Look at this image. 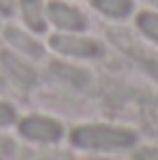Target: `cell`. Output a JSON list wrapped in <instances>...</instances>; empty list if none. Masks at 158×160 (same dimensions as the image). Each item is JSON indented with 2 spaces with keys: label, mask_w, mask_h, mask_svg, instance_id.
Returning <instances> with one entry per match:
<instances>
[{
  "label": "cell",
  "mask_w": 158,
  "mask_h": 160,
  "mask_svg": "<svg viewBox=\"0 0 158 160\" xmlns=\"http://www.w3.org/2000/svg\"><path fill=\"white\" fill-rule=\"evenodd\" d=\"M14 107L12 104H7V102H0V128H3V125H9L14 121Z\"/></svg>",
  "instance_id": "11"
},
{
  "label": "cell",
  "mask_w": 158,
  "mask_h": 160,
  "mask_svg": "<svg viewBox=\"0 0 158 160\" xmlns=\"http://www.w3.org/2000/svg\"><path fill=\"white\" fill-rule=\"evenodd\" d=\"M135 160H158V148H142Z\"/></svg>",
  "instance_id": "12"
},
{
  "label": "cell",
  "mask_w": 158,
  "mask_h": 160,
  "mask_svg": "<svg viewBox=\"0 0 158 160\" xmlns=\"http://www.w3.org/2000/svg\"><path fill=\"white\" fill-rule=\"evenodd\" d=\"M72 144L86 151H119L135 144V132L114 125H81L72 130Z\"/></svg>",
  "instance_id": "1"
},
{
  "label": "cell",
  "mask_w": 158,
  "mask_h": 160,
  "mask_svg": "<svg viewBox=\"0 0 158 160\" xmlns=\"http://www.w3.org/2000/svg\"><path fill=\"white\" fill-rule=\"evenodd\" d=\"M51 49L65 56H77V58H98L102 56V44L91 37H79V35H54L51 37Z\"/></svg>",
  "instance_id": "2"
},
{
  "label": "cell",
  "mask_w": 158,
  "mask_h": 160,
  "mask_svg": "<svg viewBox=\"0 0 158 160\" xmlns=\"http://www.w3.org/2000/svg\"><path fill=\"white\" fill-rule=\"evenodd\" d=\"M54 72H56L58 77H63V79L72 81V84H79L84 86L86 81H89V74L84 72V70H77V68H68V65H54Z\"/></svg>",
  "instance_id": "10"
},
{
  "label": "cell",
  "mask_w": 158,
  "mask_h": 160,
  "mask_svg": "<svg viewBox=\"0 0 158 160\" xmlns=\"http://www.w3.org/2000/svg\"><path fill=\"white\" fill-rule=\"evenodd\" d=\"M14 7H16V0H0V12L3 14H12L14 12Z\"/></svg>",
  "instance_id": "13"
},
{
  "label": "cell",
  "mask_w": 158,
  "mask_h": 160,
  "mask_svg": "<svg viewBox=\"0 0 158 160\" xmlns=\"http://www.w3.org/2000/svg\"><path fill=\"white\" fill-rule=\"evenodd\" d=\"M47 19L61 30H84L86 28V16L77 7H70L65 2H51L47 7Z\"/></svg>",
  "instance_id": "4"
},
{
  "label": "cell",
  "mask_w": 158,
  "mask_h": 160,
  "mask_svg": "<svg viewBox=\"0 0 158 160\" xmlns=\"http://www.w3.org/2000/svg\"><path fill=\"white\" fill-rule=\"evenodd\" d=\"M5 40L12 44V47L21 53V56L40 58L42 53H44V47H42V44L37 42L35 37H30L28 32L19 30V28H5Z\"/></svg>",
  "instance_id": "5"
},
{
  "label": "cell",
  "mask_w": 158,
  "mask_h": 160,
  "mask_svg": "<svg viewBox=\"0 0 158 160\" xmlns=\"http://www.w3.org/2000/svg\"><path fill=\"white\" fill-rule=\"evenodd\" d=\"M19 5H21V16H23L26 26L35 32H44L47 19H44V9H42V0H19Z\"/></svg>",
  "instance_id": "7"
},
{
  "label": "cell",
  "mask_w": 158,
  "mask_h": 160,
  "mask_svg": "<svg viewBox=\"0 0 158 160\" xmlns=\"http://www.w3.org/2000/svg\"><path fill=\"white\" fill-rule=\"evenodd\" d=\"M0 60H3V65H5V70H7V74H12L14 79L19 81V84L30 86L33 81H35V70H33L28 63H23L21 58L12 56L9 51H3V53H0Z\"/></svg>",
  "instance_id": "6"
},
{
  "label": "cell",
  "mask_w": 158,
  "mask_h": 160,
  "mask_svg": "<svg viewBox=\"0 0 158 160\" xmlns=\"http://www.w3.org/2000/svg\"><path fill=\"white\" fill-rule=\"evenodd\" d=\"M21 135L28 137V139L33 142H44V144H49V142H58L63 135V128L58 121L54 118H47V116H28L21 121L19 125Z\"/></svg>",
  "instance_id": "3"
},
{
  "label": "cell",
  "mask_w": 158,
  "mask_h": 160,
  "mask_svg": "<svg viewBox=\"0 0 158 160\" xmlns=\"http://www.w3.org/2000/svg\"><path fill=\"white\" fill-rule=\"evenodd\" d=\"M137 28L158 44V12H142L137 16Z\"/></svg>",
  "instance_id": "9"
},
{
  "label": "cell",
  "mask_w": 158,
  "mask_h": 160,
  "mask_svg": "<svg viewBox=\"0 0 158 160\" xmlns=\"http://www.w3.org/2000/svg\"><path fill=\"white\" fill-rule=\"evenodd\" d=\"M98 12L112 19H126L128 14H133V0H91Z\"/></svg>",
  "instance_id": "8"
}]
</instances>
